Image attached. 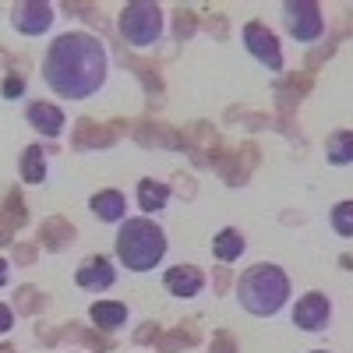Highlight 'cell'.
<instances>
[{
  "mask_svg": "<svg viewBox=\"0 0 353 353\" xmlns=\"http://www.w3.org/2000/svg\"><path fill=\"white\" fill-rule=\"evenodd\" d=\"M110 57L92 32H64L57 36L43 57V78L50 92L61 99H88L106 81Z\"/></svg>",
  "mask_w": 353,
  "mask_h": 353,
  "instance_id": "obj_1",
  "label": "cell"
},
{
  "mask_svg": "<svg viewBox=\"0 0 353 353\" xmlns=\"http://www.w3.org/2000/svg\"><path fill=\"white\" fill-rule=\"evenodd\" d=\"M237 301L254 318H272L290 301V276L279 265H269V261L251 265L237 279Z\"/></svg>",
  "mask_w": 353,
  "mask_h": 353,
  "instance_id": "obj_2",
  "label": "cell"
},
{
  "mask_svg": "<svg viewBox=\"0 0 353 353\" xmlns=\"http://www.w3.org/2000/svg\"><path fill=\"white\" fill-rule=\"evenodd\" d=\"M166 254V233L152 219H124L117 233V258L128 272H152Z\"/></svg>",
  "mask_w": 353,
  "mask_h": 353,
  "instance_id": "obj_3",
  "label": "cell"
},
{
  "mask_svg": "<svg viewBox=\"0 0 353 353\" xmlns=\"http://www.w3.org/2000/svg\"><path fill=\"white\" fill-rule=\"evenodd\" d=\"M117 28H121L128 46H152L163 36V8L152 0H131L117 18Z\"/></svg>",
  "mask_w": 353,
  "mask_h": 353,
  "instance_id": "obj_4",
  "label": "cell"
},
{
  "mask_svg": "<svg viewBox=\"0 0 353 353\" xmlns=\"http://www.w3.org/2000/svg\"><path fill=\"white\" fill-rule=\"evenodd\" d=\"M283 21H286V32L297 39V43H318L321 39V8L311 4V0H290L283 8Z\"/></svg>",
  "mask_w": 353,
  "mask_h": 353,
  "instance_id": "obj_5",
  "label": "cell"
},
{
  "mask_svg": "<svg viewBox=\"0 0 353 353\" xmlns=\"http://www.w3.org/2000/svg\"><path fill=\"white\" fill-rule=\"evenodd\" d=\"M332 318V304L325 293H304V297L293 304V325L304 332H325Z\"/></svg>",
  "mask_w": 353,
  "mask_h": 353,
  "instance_id": "obj_6",
  "label": "cell"
},
{
  "mask_svg": "<svg viewBox=\"0 0 353 353\" xmlns=\"http://www.w3.org/2000/svg\"><path fill=\"white\" fill-rule=\"evenodd\" d=\"M11 25L21 36H43L53 25V8L46 0H21V4L11 8Z\"/></svg>",
  "mask_w": 353,
  "mask_h": 353,
  "instance_id": "obj_7",
  "label": "cell"
},
{
  "mask_svg": "<svg viewBox=\"0 0 353 353\" xmlns=\"http://www.w3.org/2000/svg\"><path fill=\"white\" fill-rule=\"evenodd\" d=\"M244 43H248V50H251L254 61H261L265 68H272V71H283V50H279V39H276L261 21H248V25H244Z\"/></svg>",
  "mask_w": 353,
  "mask_h": 353,
  "instance_id": "obj_8",
  "label": "cell"
},
{
  "mask_svg": "<svg viewBox=\"0 0 353 353\" xmlns=\"http://www.w3.org/2000/svg\"><path fill=\"white\" fill-rule=\"evenodd\" d=\"M74 283L81 286V290H92V293H103V290H110L113 283H117V269H113V261L110 258H85L81 265H78V272H74Z\"/></svg>",
  "mask_w": 353,
  "mask_h": 353,
  "instance_id": "obj_9",
  "label": "cell"
},
{
  "mask_svg": "<svg viewBox=\"0 0 353 353\" xmlns=\"http://www.w3.org/2000/svg\"><path fill=\"white\" fill-rule=\"evenodd\" d=\"M163 286L173 293V297H198V293L205 290V272L198 269V265H173V269L163 276Z\"/></svg>",
  "mask_w": 353,
  "mask_h": 353,
  "instance_id": "obj_10",
  "label": "cell"
},
{
  "mask_svg": "<svg viewBox=\"0 0 353 353\" xmlns=\"http://www.w3.org/2000/svg\"><path fill=\"white\" fill-rule=\"evenodd\" d=\"M25 117H28V124H32L43 138H57V134L64 131V110L53 106V103H43V99L28 103Z\"/></svg>",
  "mask_w": 353,
  "mask_h": 353,
  "instance_id": "obj_11",
  "label": "cell"
},
{
  "mask_svg": "<svg viewBox=\"0 0 353 353\" xmlns=\"http://www.w3.org/2000/svg\"><path fill=\"white\" fill-rule=\"evenodd\" d=\"M88 318H92L96 329L117 332V329H124V321H128V304H121V301H96L92 307H88Z\"/></svg>",
  "mask_w": 353,
  "mask_h": 353,
  "instance_id": "obj_12",
  "label": "cell"
},
{
  "mask_svg": "<svg viewBox=\"0 0 353 353\" xmlns=\"http://www.w3.org/2000/svg\"><path fill=\"white\" fill-rule=\"evenodd\" d=\"M88 209H92L103 223H124L128 201H124V194H121V191H99V194H92Z\"/></svg>",
  "mask_w": 353,
  "mask_h": 353,
  "instance_id": "obj_13",
  "label": "cell"
},
{
  "mask_svg": "<svg viewBox=\"0 0 353 353\" xmlns=\"http://www.w3.org/2000/svg\"><path fill=\"white\" fill-rule=\"evenodd\" d=\"M166 201H170V188L159 184V181H138V205H141V212H163L166 209Z\"/></svg>",
  "mask_w": 353,
  "mask_h": 353,
  "instance_id": "obj_14",
  "label": "cell"
},
{
  "mask_svg": "<svg viewBox=\"0 0 353 353\" xmlns=\"http://www.w3.org/2000/svg\"><path fill=\"white\" fill-rule=\"evenodd\" d=\"M18 173H21L25 184H43V181H46V156H43L39 145H28V149L21 152Z\"/></svg>",
  "mask_w": 353,
  "mask_h": 353,
  "instance_id": "obj_15",
  "label": "cell"
},
{
  "mask_svg": "<svg viewBox=\"0 0 353 353\" xmlns=\"http://www.w3.org/2000/svg\"><path fill=\"white\" fill-rule=\"evenodd\" d=\"M212 254H216V261H237L241 254H244V237L237 230H219L216 233V241H212Z\"/></svg>",
  "mask_w": 353,
  "mask_h": 353,
  "instance_id": "obj_16",
  "label": "cell"
},
{
  "mask_svg": "<svg viewBox=\"0 0 353 353\" xmlns=\"http://www.w3.org/2000/svg\"><path fill=\"white\" fill-rule=\"evenodd\" d=\"M329 163H336V166L353 163V131H339L329 138Z\"/></svg>",
  "mask_w": 353,
  "mask_h": 353,
  "instance_id": "obj_17",
  "label": "cell"
},
{
  "mask_svg": "<svg viewBox=\"0 0 353 353\" xmlns=\"http://www.w3.org/2000/svg\"><path fill=\"white\" fill-rule=\"evenodd\" d=\"M332 230L339 237H353V201H339L332 209Z\"/></svg>",
  "mask_w": 353,
  "mask_h": 353,
  "instance_id": "obj_18",
  "label": "cell"
},
{
  "mask_svg": "<svg viewBox=\"0 0 353 353\" xmlns=\"http://www.w3.org/2000/svg\"><path fill=\"white\" fill-rule=\"evenodd\" d=\"M14 329V311L8 304H0V336H8Z\"/></svg>",
  "mask_w": 353,
  "mask_h": 353,
  "instance_id": "obj_19",
  "label": "cell"
},
{
  "mask_svg": "<svg viewBox=\"0 0 353 353\" xmlns=\"http://www.w3.org/2000/svg\"><path fill=\"white\" fill-rule=\"evenodd\" d=\"M21 88H25V85H21V78H18V74H11V78H8V85H4V96H8V99H14V96H21Z\"/></svg>",
  "mask_w": 353,
  "mask_h": 353,
  "instance_id": "obj_20",
  "label": "cell"
},
{
  "mask_svg": "<svg viewBox=\"0 0 353 353\" xmlns=\"http://www.w3.org/2000/svg\"><path fill=\"white\" fill-rule=\"evenodd\" d=\"M8 279H11V265L8 258H0V286H8Z\"/></svg>",
  "mask_w": 353,
  "mask_h": 353,
  "instance_id": "obj_21",
  "label": "cell"
},
{
  "mask_svg": "<svg viewBox=\"0 0 353 353\" xmlns=\"http://www.w3.org/2000/svg\"><path fill=\"white\" fill-rule=\"evenodd\" d=\"M311 353H329V350H311Z\"/></svg>",
  "mask_w": 353,
  "mask_h": 353,
  "instance_id": "obj_22",
  "label": "cell"
}]
</instances>
